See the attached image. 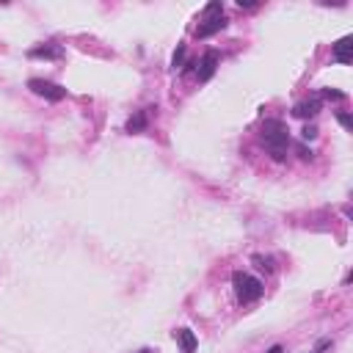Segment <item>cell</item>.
<instances>
[{"label": "cell", "mask_w": 353, "mask_h": 353, "mask_svg": "<svg viewBox=\"0 0 353 353\" xmlns=\"http://www.w3.org/2000/svg\"><path fill=\"white\" fill-rule=\"evenodd\" d=\"M254 259L259 262V268H262V270H268V273L273 270V262H270V259H265V257H254Z\"/></svg>", "instance_id": "cell-15"}, {"label": "cell", "mask_w": 353, "mask_h": 353, "mask_svg": "<svg viewBox=\"0 0 353 353\" xmlns=\"http://www.w3.org/2000/svg\"><path fill=\"white\" fill-rule=\"evenodd\" d=\"M182 61H185V44H180V47H177V53L171 55V66L177 69V66H182Z\"/></svg>", "instance_id": "cell-11"}, {"label": "cell", "mask_w": 353, "mask_h": 353, "mask_svg": "<svg viewBox=\"0 0 353 353\" xmlns=\"http://www.w3.org/2000/svg\"><path fill=\"white\" fill-rule=\"evenodd\" d=\"M141 130H146V114L144 111H138V114L127 121V132H141Z\"/></svg>", "instance_id": "cell-9"}, {"label": "cell", "mask_w": 353, "mask_h": 353, "mask_svg": "<svg viewBox=\"0 0 353 353\" xmlns=\"http://www.w3.org/2000/svg\"><path fill=\"white\" fill-rule=\"evenodd\" d=\"M259 138H262V144L270 149V155H273L276 160H284V152H287V146H290V130H287L284 121L265 119Z\"/></svg>", "instance_id": "cell-1"}, {"label": "cell", "mask_w": 353, "mask_h": 353, "mask_svg": "<svg viewBox=\"0 0 353 353\" xmlns=\"http://www.w3.org/2000/svg\"><path fill=\"white\" fill-rule=\"evenodd\" d=\"M141 353H149V351H141Z\"/></svg>", "instance_id": "cell-19"}, {"label": "cell", "mask_w": 353, "mask_h": 353, "mask_svg": "<svg viewBox=\"0 0 353 353\" xmlns=\"http://www.w3.org/2000/svg\"><path fill=\"white\" fill-rule=\"evenodd\" d=\"M227 14H224V6L218 3V0H213L207 8H204V19L199 22V28H196V36L199 39H210L213 33H218V30H224L227 28Z\"/></svg>", "instance_id": "cell-2"}, {"label": "cell", "mask_w": 353, "mask_h": 353, "mask_svg": "<svg viewBox=\"0 0 353 353\" xmlns=\"http://www.w3.org/2000/svg\"><path fill=\"white\" fill-rule=\"evenodd\" d=\"M317 111H320V100L312 97V100H301L293 108V114L298 116V119H312V116H317Z\"/></svg>", "instance_id": "cell-7"}, {"label": "cell", "mask_w": 353, "mask_h": 353, "mask_svg": "<svg viewBox=\"0 0 353 353\" xmlns=\"http://www.w3.org/2000/svg\"><path fill=\"white\" fill-rule=\"evenodd\" d=\"M351 36H342L340 42L334 44V58L340 61V64H351Z\"/></svg>", "instance_id": "cell-8"}, {"label": "cell", "mask_w": 353, "mask_h": 353, "mask_svg": "<svg viewBox=\"0 0 353 353\" xmlns=\"http://www.w3.org/2000/svg\"><path fill=\"white\" fill-rule=\"evenodd\" d=\"M61 47H36L30 50V58H58Z\"/></svg>", "instance_id": "cell-10"}, {"label": "cell", "mask_w": 353, "mask_h": 353, "mask_svg": "<svg viewBox=\"0 0 353 353\" xmlns=\"http://www.w3.org/2000/svg\"><path fill=\"white\" fill-rule=\"evenodd\" d=\"M218 64H221V55H218V50H207V53L202 55V61H199V69H196V75H199V80H210L213 75H216V69H218Z\"/></svg>", "instance_id": "cell-5"}, {"label": "cell", "mask_w": 353, "mask_h": 353, "mask_svg": "<svg viewBox=\"0 0 353 353\" xmlns=\"http://www.w3.org/2000/svg\"><path fill=\"white\" fill-rule=\"evenodd\" d=\"M174 340H177V345H180L182 353H193V351H196V345H199L196 334H193L191 329H177V331H174Z\"/></svg>", "instance_id": "cell-6"}, {"label": "cell", "mask_w": 353, "mask_h": 353, "mask_svg": "<svg viewBox=\"0 0 353 353\" xmlns=\"http://www.w3.org/2000/svg\"><path fill=\"white\" fill-rule=\"evenodd\" d=\"M301 135H304V141H312V138L317 135V127H312V124H306L304 130H301Z\"/></svg>", "instance_id": "cell-14"}, {"label": "cell", "mask_w": 353, "mask_h": 353, "mask_svg": "<svg viewBox=\"0 0 353 353\" xmlns=\"http://www.w3.org/2000/svg\"><path fill=\"white\" fill-rule=\"evenodd\" d=\"M337 121H340L345 130H353V119H351V114H337Z\"/></svg>", "instance_id": "cell-12"}, {"label": "cell", "mask_w": 353, "mask_h": 353, "mask_svg": "<svg viewBox=\"0 0 353 353\" xmlns=\"http://www.w3.org/2000/svg\"><path fill=\"white\" fill-rule=\"evenodd\" d=\"M237 6H240V8H243V6H245V8H254V3H251V0H237Z\"/></svg>", "instance_id": "cell-17"}, {"label": "cell", "mask_w": 353, "mask_h": 353, "mask_svg": "<svg viewBox=\"0 0 353 353\" xmlns=\"http://www.w3.org/2000/svg\"><path fill=\"white\" fill-rule=\"evenodd\" d=\"M232 284H235V293H237V298L243 301V304L259 301L262 293H265L262 281H259L257 276H251V273H243V270H237V273L232 276Z\"/></svg>", "instance_id": "cell-3"}, {"label": "cell", "mask_w": 353, "mask_h": 353, "mask_svg": "<svg viewBox=\"0 0 353 353\" xmlns=\"http://www.w3.org/2000/svg\"><path fill=\"white\" fill-rule=\"evenodd\" d=\"M312 353H315V351H312Z\"/></svg>", "instance_id": "cell-20"}, {"label": "cell", "mask_w": 353, "mask_h": 353, "mask_svg": "<svg viewBox=\"0 0 353 353\" xmlns=\"http://www.w3.org/2000/svg\"><path fill=\"white\" fill-rule=\"evenodd\" d=\"M323 97L326 100H345V94H342V91H334V89H323Z\"/></svg>", "instance_id": "cell-13"}, {"label": "cell", "mask_w": 353, "mask_h": 353, "mask_svg": "<svg viewBox=\"0 0 353 353\" xmlns=\"http://www.w3.org/2000/svg\"><path fill=\"white\" fill-rule=\"evenodd\" d=\"M298 155H301V157H304V160H306V157H312V152L306 149V146H298Z\"/></svg>", "instance_id": "cell-16"}, {"label": "cell", "mask_w": 353, "mask_h": 353, "mask_svg": "<svg viewBox=\"0 0 353 353\" xmlns=\"http://www.w3.org/2000/svg\"><path fill=\"white\" fill-rule=\"evenodd\" d=\"M28 89L33 91V94H39V97H44V100H50V102H61V100L66 97V89H64V86L53 83V80H42V78H30V80H28Z\"/></svg>", "instance_id": "cell-4"}, {"label": "cell", "mask_w": 353, "mask_h": 353, "mask_svg": "<svg viewBox=\"0 0 353 353\" xmlns=\"http://www.w3.org/2000/svg\"><path fill=\"white\" fill-rule=\"evenodd\" d=\"M268 353H281V345H273V348H270Z\"/></svg>", "instance_id": "cell-18"}]
</instances>
